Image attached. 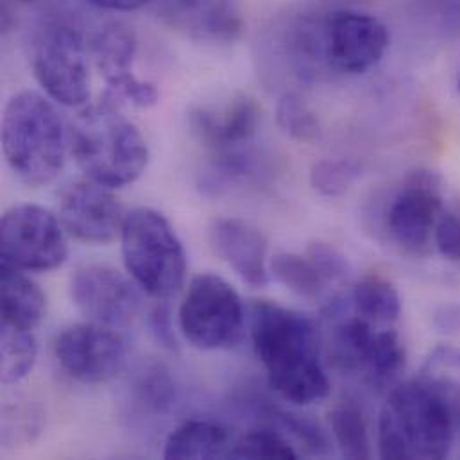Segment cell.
<instances>
[{
	"label": "cell",
	"mask_w": 460,
	"mask_h": 460,
	"mask_svg": "<svg viewBox=\"0 0 460 460\" xmlns=\"http://www.w3.org/2000/svg\"><path fill=\"white\" fill-rule=\"evenodd\" d=\"M251 337L269 387L279 398L299 407L328 398L332 385L321 360L319 330L308 315L265 299L256 301Z\"/></svg>",
	"instance_id": "obj_1"
},
{
	"label": "cell",
	"mask_w": 460,
	"mask_h": 460,
	"mask_svg": "<svg viewBox=\"0 0 460 460\" xmlns=\"http://www.w3.org/2000/svg\"><path fill=\"white\" fill-rule=\"evenodd\" d=\"M457 416L445 384L421 376L394 387L378 420L382 459H445L456 438Z\"/></svg>",
	"instance_id": "obj_2"
},
{
	"label": "cell",
	"mask_w": 460,
	"mask_h": 460,
	"mask_svg": "<svg viewBox=\"0 0 460 460\" xmlns=\"http://www.w3.org/2000/svg\"><path fill=\"white\" fill-rule=\"evenodd\" d=\"M104 95L79 108L68 128V146L86 180L106 189H124L140 180L149 165V146L142 131Z\"/></svg>",
	"instance_id": "obj_3"
},
{
	"label": "cell",
	"mask_w": 460,
	"mask_h": 460,
	"mask_svg": "<svg viewBox=\"0 0 460 460\" xmlns=\"http://www.w3.org/2000/svg\"><path fill=\"white\" fill-rule=\"evenodd\" d=\"M2 151L14 178L31 189L47 187L59 176L70 151L68 129L47 97L23 90L5 102Z\"/></svg>",
	"instance_id": "obj_4"
},
{
	"label": "cell",
	"mask_w": 460,
	"mask_h": 460,
	"mask_svg": "<svg viewBox=\"0 0 460 460\" xmlns=\"http://www.w3.org/2000/svg\"><path fill=\"white\" fill-rule=\"evenodd\" d=\"M120 243L126 270L144 292L167 299L183 287L187 252L162 212L140 207L126 214Z\"/></svg>",
	"instance_id": "obj_5"
},
{
	"label": "cell",
	"mask_w": 460,
	"mask_h": 460,
	"mask_svg": "<svg viewBox=\"0 0 460 460\" xmlns=\"http://www.w3.org/2000/svg\"><path fill=\"white\" fill-rule=\"evenodd\" d=\"M31 68L49 99L66 108L88 104V40L74 23L50 18L38 27L31 41Z\"/></svg>",
	"instance_id": "obj_6"
},
{
	"label": "cell",
	"mask_w": 460,
	"mask_h": 460,
	"mask_svg": "<svg viewBox=\"0 0 460 460\" xmlns=\"http://www.w3.org/2000/svg\"><path fill=\"white\" fill-rule=\"evenodd\" d=\"M245 310L240 294L217 274L196 276L180 306V330L198 349L225 351L242 342Z\"/></svg>",
	"instance_id": "obj_7"
},
{
	"label": "cell",
	"mask_w": 460,
	"mask_h": 460,
	"mask_svg": "<svg viewBox=\"0 0 460 460\" xmlns=\"http://www.w3.org/2000/svg\"><path fill=\"white\" fill-rule=\"evenodd\" d=\"M66 231L58 216L40 205H14L0 221L2 265L23 272H47L68 256Z\"/></svg>",
	"instance_id": "obj_8"
},
{
	"label": "cell",
	"mask_w": 460,
	"mask_h": 460,
	"mask_svg": "<svg viewBox=\"0 0 460 460\" xmlns=\"http://www.w3.org/2000/svg\"><path fill=\"white\" fill-rule=\"evenodd\" d=\"M389 43V29L375 14L339 9L323 16V47L330 72L366 74L384 59Z\"/></svg>",
	"instance_id": "obj_9"
},
{
	"label": "cell",
	"mask_w": 460,
	"mask_h": 460,
	"mask_svg": "<svg viewBox=\"0 0 460 460\" xmlns=\"http://www.w3.org/2000/svg\"><path fill=\"white\" fill-rule=\"evenodd\" d=\"M443 214L439 178L430 171H416L393 196L385 214V231L402 252L425 256Z\"/></svg>",
	"instance_id": "obj_10"
},
{
	"label": "cell",
	"mask_w": 460,
	"mask_h": 460,
	"mask_svg": "<svg viewBox=\"0 0 460 460\" xmlns=\"http://www.w3.org/2000/svg\"><path fill=\"white\" fill-rule=\"evenodd\" d=\"M88 50L99 74L108 84L106 95L120 106L151 108L158 102L160 93L149 81L133 72L137 56L135 31L119 20L101 23L88 36Z\"/></svg>",
	"instance_id": "obj_11"
},
{
	"label": "cell",
	"mask_w": 460,
	"mask_h": 460,
	"mask_svg": "<svg viewBox=\"0 0 460 460\" xmlns=\"http://www.w3.org/2000/svg\"><path fill=\"white\" fill-rule=\"evenodd\" d=\"M54 353L61 369L86 385L113 380L128 360L126 342L115 328L93 321L65 328L54 342Z\"/></svg>",
	"instance_id": "obj_12"
},
{
	"label": "cell",
	"mask_w": 460,
	"mask_h": 460,
	"mask_svg": "<svg viewBox=\"0 0 460 460\" xmlns=\"http://www.w3.org/2000/svg\"><path fill=\"white\" fill-rule=\"evenodd\" d=\"M131 281L120 270L102 263L79 267L70 279V297L77 310L90 321L104 326H128L142 308V297Z\"/></svg>",
	"instance_id": "obj_13"
},
{
	"label": "cell",
	"mask_w": 460,
	"mask_h": 460,
	"mask_svg": "<svg viewBox=\"0 0 460 460\" xmlns=\"http://www.w3.org/2000/svg\"><path fill=\"white\" fill-rule=\"evenodd\" d=\"M260 122L261 110L247 93H233L217 102L199 104L189 115L190 133L210 156L252 149Z\"/></svg>",
	"instance_id": "obj_14"
},
{
	"label": "cell",
	"mask_w": 460,
	"mask_h": 460,
	"mask_svg": "<svg viewBox=\"0 0 460 460\" xmlns=\"http://www.w3.org/2000/svg\"><path fill=\"white\" fill-rule=\"evenodd\" d=\"M58 217L68 236L83 243L106 245L120 236L126 214L111 189L84 180L61 192Z\"/></svg>",
	"instance_id": "obj_15"
},
{
	"label": "cell",
	"mask_w": 460,
	"mask_h": 460,
	"mask_svg": "<svg viewBox=\"0 0 460 460\" xmlns=\"http://www.w3.org/2000/svg\"><path fill=\"white\" fill-rule=\"evenodd\" d=\"M153 4L164 23L199 43L228 45L243 31L238 0H153Z\"/></svg>",
	"instance_id": "obj_16"
},
{
	"label": "cell",
	"mask_w": 460,
	"mask_h": 460,
	"mask_svg": "<svg viewBox=\"0 0 460 460\" xmlns=\"http://www.w3.org/2000/svg\"><path fill=\"white\" fill-rule=\"evenodd\" d=\"M210 245L243 283L256 288L269 283V243L252 225L233 217L217 219L210 226Z\"/></svg>",
	"instance_id": "obj_17"
},
{
	"label": "cell",
	"mask_w": 460,
	"mask_h": 460,
	"mask_svg": "<svg viewBox=\"0 0 460 460\" xmlns=\"http://www.w3.org/2000/svg\"><path fill=\"white\" fill-rule=\"evenodd\" d=\"M2 324L34 330L45 315V294L23 270L2 265Z\"/></svg>",
	"instance_id": "obj_18"
},
{
	"label": "cell",
	"mask_w": 460,
	"mask_h": 460,
	"mask_svg": "<svg viewBox=\"0 0 460 460\" xmlns=\"http://www.w3.org/2000/svg\"><path fill=\"white\" fill-rule=\"evenodd\" d=\"M230 432L212 421L192 420L180 425L165 441L164 457L172 460L228 459L230 456Z\"/></svg>",
	"instance_id": "obj_19"
},
{
	"label": "cell",
	"mask_w": 460,
	"mask_h": 460,
	"mask_svg": "<svg viewBox=\"0 0 460 460\" xmlns=\"http://www.w3.org/2000/svg\"><path fill=\"white\" fill-rule=\"evenodd\" d=\"M353 312L378 328H394L402 315V297L393 281L382 274L364 276L351 294Z\"/></svg>",
	"instance_id": "obj_20"
},
{
	"label": "cell",
	"mask_w": 460,
	"mask_h": 460,
	"mask_svg": "<svg viewBox=\"0 0 460 460\" xmlns=\"http://www.w3.org/2000/svg\"><path fill=\"white\" fill-rule=\"evenodd\" d=\"M405 348L394 328H378L362 373L376 389L394 385L405 369Z\"/></svg>",
	"instance_id": "obj_21"
},
{
	"label": "cell",
	"mask_w": 460,
	"mask_h": 460,
	"mask_svg": "<svg viewBox=\"0 0 460 460\" xmlns=\"http://www.w3.org/2000/svg\"><path fill=\"white\" fill-rule=\"evenodd\" d=\"M269 269L283 287L306 299H317L330 285L308 254L278 252Z\"/></svg>",
	"instance_id": "obj_22"
},
{
	"label": "cell",
	"mask_w": 460,
	"mask_h": 460,
	"mask_svg": "<svg viewBox=\"0 0 460 460\" xmlns=\"http://www.w3.org/2000/svg\"><path fill=\"white\" fill-rule=\"evenodd\" d=\"M332 434L346 459H369L371 439L364 411L355 402L339 403L330 414Z\"/></svg>",
	"instance_id": "obj_23"
},
{
	"label": "cell",
	"mask_w": 460,
	"mask_h": 460,
	"mask_svg": "<svg viewBox=\"0 0 460 460\" xmlns=\"http://www.w3.org/2000/svg\"><path fill=\"white\" fill-rule=\"evenodd\" d=\"M38 358V344L31 330L2 324V382L13 385L29 376Z\"/></svg>",
	"instance_id": "obj_24"
},
{
	"label": "cell",
	"mask_w": 460,
	"mask_h": 460,
	"mask_svg": "<svg viewBox=\"0 0 460 460\" xmlns=\"http://www.w3.org/2000/svg\"><path fill=\"white\" fill-rule=\"evenodd\" d=\"M279 129L299 144H312L321 137V122L315 111L297 93H285L276 104Z\"/></svg>",
	"instance_id": "obj_25"
},
{
	"label": "cell",
	"mask_w": 460,
	"mask_h": 460,
	"mask_svg": "<svg viewBox=\"0 0 460 460\" xmlns=\"http://www.w3.org/2000/svg\"><path fill=\"white\" fill-rule=\"evenodd\" d=\"M263 416H269V420L274 423V429H279L278 432H281L287 439L292 438L297 441L301 448H305L310 456H330V441L321 427L312 420L276 407H267Z\"/></svg>",
	"instance_id": "obj_26"
},
{
	"label": "cell",
	"mask_w": 460,
	"mask_h": 460,
	"mask_svg": "<svg viewBox=\"0 0 460 460\" xmlns=\"http://www.w3.org/2000/svg\"><path fill=\"white\" fill-rule=\"evenodd\" d=\"M296 448L276 429H260L247 432L233 443L228 459H297Z\"/></svg>",
	"instance_id": "obj_27"
},
{
	"label": "cell",
	"mask_w": 460,
	"mask_h": 460,
	"mask_svg": "<svg viewBox=\"0 0 460 460\" xmlns=\"http://www.w3.org/2000/svg\"><path fill=\"white\" fill-rule=\"evenodd\" d=\"M360 164L348 158H324L312 165L310 185L324 198H339L346 194L360 178Z\"/></svg>",
	"instance_id": "obj_28"
},
{
	"label": "cell",
	"mask_w": 460,
	"mask_h": 460,
	"mask_svg": "<svg viewBox=\"0 0 460 460\" xmlns=\"http://www.w3.org/2000/svg\"><path fill=\"white\" fill-rule=\"evenodd\" d=\"M137 400L151 412H167L176 403V385L160 364L146 366L135 384Z\"/></svg>",
	"instance_id": "obj_29"
},
{
	"label": "cell",
	"mask_w": 460,
	"mask_h": 460,
	"mask_svg": "<svg viewBox=\"0 0 460 460\" xmlns=\"http://www.w3.org/2000/svg\"><path fill=\"white\" fill-rule=\"evenodd\" d=\"M306 254L314 260V263L324 274L328 283L341 281V279L346 278V274H348V260L333 245L324 243V242H314V243L308 245Z\"/></svg>",
	"instance_id": "obj_30"
},
{
	"label": "cell",
	"mask_w": 460,
	"mask_h": 460,
	"mask_svg": "<svg viewBox=\"0 0 460 460\" xmlns=\"http://www.w3.org/2000/svg\"><path fill=\"white\" fill-rule=\"evenodd\" d=\"M434 242L439 252L450 260L460 261V219L454 214H443L434 230Z\"/></svg>",
	"instance_id": "obj_31"
},
{
	"label": "cell",
	"mask_w": 460,
	"mask_h": 460,
	"mask_svg": "<svg viewBox=\"0 0 460 460\" xmlns=\"http://www.w3.org/2000/svg\"><path fill=\"white\" fill-rule=\"evenodd\" d=\"M149 328L158 344H162L165 349H178L176 342V333L171 319V312L165 305H158L156 308L151 310L149 314Z\"/></svg>",
	"instance_id": "obj_32"
},
{
	"label": "cell",
	"mask_w": 460,
	"mask_h": 460,
	"mask_svg": "<svg viewBox=\"0 0 460 460\" xmlns=\"http://www.w3.org/2000/svg\"><path fill=\"white\" fill-rule=\"evenodd\" d=\"M99 9L106 11H119V13H128V11H137L144 7L151 0H84Z\"/></svg>",
	"instance_id": "obj_33"
},
{
	"label": "cell",
	"mask_w": 460,
	"mask_h": 460,
	"mask_svg": "<svg viewBox=\"0 0 460 460\" xmlns=\"http://www.w3.org/2000/svg\"><path fill=\"white\" fill-rule=\"evenodd\" d=\"M454 407H456V416H457V423H459V420H460V387H459V393H457V398H456V402H454Z\"/></svg>",
	"instance_id": "obj_34"
},
{
	"label": "cell",
	"mask_w": 460,
	"mask_h": 460,
	"mask_svg": "<svg viewBox=\"0 0 460 460\" xmlns=\"http://www.w3.org/2000/svg\"><path fill=\"white\" fill-rule=\"evenodd\" d=\"M9 2H13V4H16V5H29V4H36V2H40V0H9Z\"/></svg>",
	"instance_id": "obj_35"
},
{
	"label": "cell",
	"mask_w": 460,
	"mask_h": 460,
	"mask_svg": "<svg viewBox=\"0 0 460 460\" xmlns=\"http://www.w3.org/2000/svg\"><path fill=\"white\" fill-rule=\"evenodd\" d=\"M459 92H460V77H459Z\"/></svg>",
	"instance_id": "obj_36"
}]
</instances>
